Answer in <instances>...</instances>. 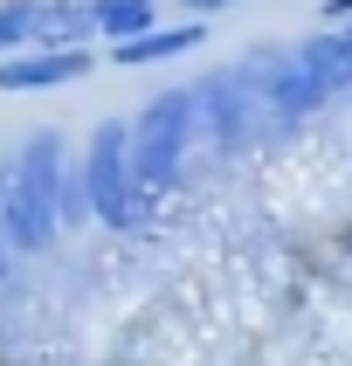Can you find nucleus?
Wrapping results in <instances>:
<instances>
[{
  "label": "nucleus",
  "mask_w": 352,
  "mask_h": 366,
  "mask_svg": "<svg viewBox=\"0 0 352 366\" xmlns=\"http://www.w3.org/2000/svg\"><path fill=\"white\" fill-rule=\"evenodd\" d=\"M83 187H90V214L118 235H145L159 194H145L131 173V118H104L83 145Z\"/></svg>",
  "instance_id": "1"
},
{
  "label": "nucleus",
  "mask_w": 352,
  "mask_h": 366,
  "mask_svg": "<svg viewBox=\"0 0 352 366\" xmlns=\"http://www.w3.org/2000/svg\"><path fill=\"white\" fill-rule=\"evenodd\" d=\"M62 180H69V166H62V132L56 124H41L35 139L21 145L14 173H7V235L14 249H49L62 228Z\"/></svg>",
  "instance_id": "2"
},
{
  "label": "nucleus",
  "mask_w": 352,
  "mask_h": 366,
  "mask_svg": "<svg viewBox=\"0 0 352 366\" xmlns=\"http://www.w3.org/2000/svg\"><path fill=\"white\" fill-rule=\"evenodd\" d=\"M297 62L325 83L331 97H338V90H352V28H325V35L297 41Z\"/></svg>",
  "instance_id": "6"
},
{
  "label": "nucleus",
  "mask_w": 352,
  "mask_h": 366,
  "mask_svg": "<svg viewBox=\"0 0 352 366\" xmlns=\"http://www.w3.org/2000/svg\"><path fill=\"white\" fill-rule=\"evenodd\" d=\"M90 41L83 49H14L0 56V90H49V83H76L90 69Z\"/></svg>",
  "instance_id": "5"
},
{
  "label": "nucleus",
  "mask_w": 352,
  "mask_h": 366,
  "mask_svg": "<svg viewBox=\"0 0 352 366\" xmlns=\"http://www.w3.org/2000/svg\"><path fill=\"white\" fill-rule=\"evenodd\" d=\"M201 90V139L214 145H242L248 132H263L269 118V90H263V62L248 56L235 62V69H214L207 83H193Z\"/></svg>",
  "instance_id": "4"
},
{
  "label": "nucleus",
  "mask_w": 352,
  "mask_h": 366,
  "mask_svg": "<svg viewBox=\"0 0 352 366\" xmlns=\"http://www.w3.org/2000/svg\"><path fill=\"white\" fill-rule=\"evenodd\" d=\"M201 49V21H180V28H145L131 41H111V62L118 69H139V62H166V56H186Z\"/></svg>",
  "instance_id": "7"
},
{
  "label": "nucleus",
  "mask_w": 352,
  "mask_h": 366,
  "mask_svg": "<svg viewBox=\"0 0 352 366\" xmlns=\"http://www.w3.org/2000/svg\"><path fill=\"white\" fill-rule=\"evenodd\" d=\"M145 28H159V7L152 0H97V35L104 41H131Z\"/></svg>",
  "instance_id": "9"
},
{
  "label": "nucleus",
  "mask_w": 352,
  "mask_h": 366,
  "mask_svg": "<svg viewBox=\"0 0 352 366\" xmlns=\"http://www.w3.org/2000/svg\"><path fill=\"white\" fill-rule=\"evenodd\" d=\"M325 21L331 28H352V0H325Z\"/></svg>",
  "instance_id": "12"
},
{
  "label": "nucleus",
  "mask_w": 352,
  "mask_h": 366,
  "mask_svg": "<svg viewBox=\"0 0 352 366\" xmlns=\"http://www.w3.org/2000/svg\"><path fill=\"white\" fill-rule=\"evenodd\" d=\"M7 256H14V235H7V187H0V269H7Z\"/></svg>",
  "instance_id": "11"
},
{
  "label": "nucleus",
  "mask_w": 352,
  "mask_h": 366,
  "mask_svg": "<svg viewBox=\"0 0 352 366\" xmlns=\"http://www.w3.org/2000/svg\"><path fill=\"white\" fill-rule=\"evenodd\" d=\"M193 139H201V90H193V83L159 90V97L131 118V173H139L145 194H166V187L180 180Z\"/></svg>",
  "instance_id": "3"
},
{
  "label": "nucleus",
  "mask_w": 352,
  "mask_h": 366,
  "mask_svg": "<svg viewBox=\"0 0 352 366\" xmlns=\"http://www.w3.org/2000/svg\"><path fill=\"white\" fill-rule=\"evenodd\" d=\"M35 28H41V0H0V56L35 49Z\"/></svg>",
  "instance_id": "10"
},
{
  "label": "nucleus",
  "mask_w": 352,
  "mask_h": 366,
  "mask_svg": "<svg viewBox=\"0 0 352 366\" xmlns=\"http://www.w3.org/2000/svg\"><path fill=\"white\" fill-rule=\"evenodd\" d=\"M180 7H193V14H221V7H235V0H180Z\"/></svg>",
  "instance_id": "13"
},
{
  "label": "nucleus",
  "mask_w": 352,
  "mask_h": 366,
  "mask_svg": "<svg viewBox=\"0 0 352 366\" xmlns=\"http://www.w3.org/2000/svg\"><path fill=\"white\" fill-rule=\"evenodd\" d=\"M97 35V0H49L35 28V49H83Z\"/></svg>",
  "instance_id": "8"
}]
</instances>
